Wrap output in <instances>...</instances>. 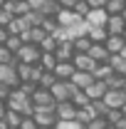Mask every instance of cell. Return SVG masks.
<instances>
[{
  "label": "cell",
  "instance_id": "7c38bea8",
  "mask_svg": "<svg viewBox=\"0 0 126 129\" xmlns=\"http://www.w3.org/2000/svg\"><path fill=\"white\" fill-rule=\"evenodd\" d=\"M106 92H109V89H106V84H104V82H99V80H94L87 89H84V94L89 97V102H99V99H104Z\"/></svg>",
  "mask_w": 126,
  "mask_h": 129
},
{
  "label": "cell",
  "instance_id": "5bb4252c",
  "mask_svg": "<svg viewBox=\"0 0 126 129\" xmlns=\"http://www.w3.org/2000/svg\"><path fill=\"white\" fill-rule=\"evenodd\" d=\"M72 64H74L77 72H92V70L96 67V62L89 57V55H74V57H72Z\"/></svg>",
  "mask_w": 126,
  "mask_h": 129
},
{
  "label": "cell",
  "instance_id": "ffe728a7",
  "mask_svg": "<svg viewBox=\"0 0 126 129\" xmlns=\"http://www.w3.org/2000/svg\"><path fill=\"white\" fill-rule=\"evenodd\" d=\"M37 64H40L42 72H54V67H57V57H54L52 52H42L40 60H37Z\"/></svg>",
  "mask_w": 126,
  "mask_h": 129
},
{
  "label": "cell",
  "instance_id": "44dd1931",
  "mask_svg": "<svg viewBox=\"0 0 126 129\" xmlns=\"http://www.w3.org/2000/svg\"><path fill=\"white\" fill-rule=\"evenodd\" d=\"M5 30H8V35H22V32L27 30V25H25V20L22 17H10V22L5 25Z\"/></svg>",
  "mask_w": 126,
  "mask_h": 129
},
{
  "label": "cell",
  "instance_id": "ee69618b",
  "mask_svg": "<svg viewBox=\"0 0 126 129\" xmlns=\"http://www.w3.org/2000/svg\"><path fill=\"white\" fill-rule=\"evenodd\" d=\"M116 129H126V117H121V122L116 124Z\"/></svg>",
  "mask_w": 126,
  "mask_h": 129
},
{
  "label": "cell",
  "instance_id": "484cf974",
  "mask_svg": "<svg viewBox=\"0 0 126 129\" xmlns=\"http://www.w3.org/2000/svg\"><path fill=\"white\" fill-rule=\"evenodd\" d=\"M3 122L8 124V129H17L20 127V122H22V117L17 112H10V109H5V114H3Z\"/></svg>",
  "mask_w": 126,
  "mask_h": 129
},
{
  "label": "cell",
  "instance_id": "cb8c5ba5",
  "mask_svg": "<svg viewBox=\"0 0 126 129\" xmlns=\"http://www.w3.org/2000/svg\"><path fill=\"white\" fill-rule=\"evenodd\" d=\"M124 10H126L124 0H106V5H104V13L106 15H121Z\"/></svg>",
  "mask_w": 126,
  "mask_h": 129
},
{
  "label": "cell",
  "instance_id": "4316f807",
  "mask_svg": "<svg viewBox=\"0 0 126 129\" xmlns=\"http://www.w3.org/2000/svg\"><path fill=\"white\" fill-rule=\"evenodd\" d=\"M59 10H62V8H59L57 3L47 0V3H45V5L40 8V15H42V17H57V13H59Z\"/></svg>",
  "mask_w": 126,
  "mask_h": 129
},
{
  "label": "cell",
  "instance_id": "7bdbcfd3",
  "mask_svg": "<svg viewBox=\"0 0 126 129\" xmlns=\"http://www.w3.org/2000/svg\"><path fill=\"white\" fill-rule=\"evenodd\" d=\"M5 40H8V30L0 27V45H5Z\"/></svg>",
  "mask_w": 126,
  "mask_h": 129
},
{
  "label": "cell",
  "instance_id": "f35d334b",
  "mask_svg": "<svg viewBox=\"0 0 126 129\" xmlns=\"http://www.w3.org/2000/svg\"><path fill=\"white\" fill-rule=\"evenodd\" d=\"M87 5H89V10H104L106 0H87Z\"/></svg>",
  "mask_w": 126,
  "mask_h": 129
},
{
  "label": "cell",
  "instance_id": "b9f144b4",
  "mask_svg": "<svg viewBox=\"0 0 126 129\" xmlns=\"http://www.w3.org/2000/svg\"><path fill=\"white\" fill-rule=\"evenodd\" d=\"M8 22H10V15H8V13H5V10L0 8V27H5Z\"/></svg>",
  "mask_w": 126,
  "mask_h": 129
},
{
  "label": "cell",
  "instance_id": "11a10c76",
  "mask_svg": "<svg viewBox=\"0 0 126 129\" xmlns=\"http://www.w3.org/2000/svg\"><path fill=\"white\" fill-rule=\"evenodd\" d=\"M124 3H126V0H124Z\"/></svg>",
  "mask_w": 126,
  "mask_h": 129
},
{
  "label": "cell",
  "instance_id": "d4e9b609",
  "mask_svg": "<svg viewBox=\"0 0 126 129\" xmlns=\"http://www.w3.org/2000/svg\"><path fill=\"white\" fill-rule=\"evenodd\" d=\"M54 84H57V77H54L52 72H42L40 80H37V87H40V89H52Z\"/></svg>",
  "mask_w": 126,
  "mask_h": 129
},
{
  "label": "cell",
  "instance_id": "4dcf8cb0",
  "mask_svg": "<svg viewBox=\"0 0 126 129\" xmlns=\"http://www.w3.org/2000/svg\"><path fill=\"white\" fill-rule=\"evenodd\" d=\"M22 20H25L27 30H30V27H40V25H42V15H40V13H35V10H30V13L22 17Z\"/></svg>",
  "mask_w": 126,
  "mask_h": 129
},
{
  "label": "cell",
  "instance_id": "d590c367",
  "mask_svg": "<svg viewBox=\"0 0 126 129\" xmlns=\"http://www.w3.org/2000/svg\"><path fill=\"white\" fill-rule=\"evenodd\" d=\"M17 89H20V92H22V94H27V97H32V94H35V89H37V84H35V82H22V84H20V87H17Z\"/></svg>",
  "mask_w": 126,
  "mask_h": 129
},
{
  "label": "cell",
  "instance_id": "9a60e30c",
  "mask_svg": "<svg viewBox=\"0 0 126 129\" xmlns=\"http://www.w3.org/2000/svg\"><path fill=\"white\" fill-rule=\"evenodd\" d=\"M106 13L104 10H89V15L84 17V22H87V27H104L106 25Z\"/></svg>",
  "mask_w": 126,
  "mask_h": 129
},
{
  "label": "cell",
  "instance_id": "ab89813d",
  "mask_svg": "<svg viewBox=\"0 0 126 129\" xmlns=\"http://www.w3.org/2000/svg\"><path fill=\"white\" fill-rule=\"evenodd\" d=\"M77 3H79V0H57V5H59L62 10H72Z\"/></svg>",
  "mask_w": 126,
  "mask_h": 129
},
{
  "label": "cell",
  "instance_id": "f907efd6",
  "mask_svg": "<svg viewBox=\"0 0 126 129\" xmlns=\"http://www.w3.org/2000/svg\"><path fill=\"white\" fill-rule=\"evenodd\" d=\"M121 17H124V22H126V10H124V13H121Z\"/></svg>",
  "mask_w": 126,
  "mask_h": 129
},
{
  "label": "cell",
  "instance_id": "7a4b0ae2",
  "mask_svg": "<svg viewBox=\"0 0 126 129\" xmlns=\"http://www.w3.org/2000/svg\"><path fill=\"white\" fill-rule=\"evenodd\" d=\"M30 102H32V107L35 109H52L54 112V107H57V102H54V97L49 94V89H35V94L30 97Z\"/></svg>",
  "mask_w": 126,
  "mask_h": 129
},
{
  "label": "cell",
  "instance_id": "d6a6232c",
  "mask_svg": "<svg viewBox=\"0 0 126 129\" xmlns=\"http://www.w3.org/2000/svg\"><path fill=\"white\" fill-rule=\"evenodd\" d=\"M89 109H92V114L94 117H106V112H109V107L99 99V102H89Z\"/></svg>",
  "mask_w": 126,
  "mask_h": 129
},
{
  "label": "cell",
  "instance_id": "60d3db41",
  "mask_svg": "<svg viewBox=\"0 0 126 129\" xmlns=\"http://www.w3.org/2000/svg\"><path fill=\"white\" fill-rule=\"evenodd\" d=\"M10 92H13V89H10L8 84H0V102H5V99L10 97Z\"/></svg>",
  "mask_w": 126,
  "mask_h": 129
},
{
  "label": "cell",
  "instance_id": "ac0fdd59",
  "mask_svg": "<svg viewBox=\"0 0 126 129\" xmlns=\"http://www.w3.org/2000/svg\"><path fill=\"white\" fill-rule=\"evenodd\" d=\"M101 102H104L109 109H121V104L126 102V97L121 94V92H111V89H109V92L104 94V99H101Z\"/></svg>",
  "mask_w": 126,
  "mask_h": 129
},
{
  "label": "cell",
  "instance_id": "6da1fadb",
  "mask_svg": "<svg viewBox=\"0 0 126 129\" xmlns=\"http://www.w3.org/2000/svg\"><path fill=\"white\" fill-rule=\"evenodd\" d=\"M5 109L17 112L20 117H32V114H35V107H32L30 97L22 94L20 89H13V92H10V97L5 99Z\"/></svg>",
  "mask_w": 126,
  "mask_h": 129
},
{
  "label": "cell",
  "instance_id": "74e56055",
  "mask_svg": "<svg viewBox=\"0 0 126 129\" xmlns=\"http://www.w3.org/2000/svg\"><path fill=\"white\" fill-rule=\"evenodd\" d=\"M25 3H27V8H30V10H35V13H40V8H42V5H45L47 0H25Z\"/></svg>",
  "mask_w": 126,
  "mask_h": 129
},
{
  "label": "cell",
  "instance_id": "ba28073f",
  "mask_svg": "<svg viewBox=\"0 0 126 129\" xmlns=\"http://www.w3.org/2000/svg\"><path fill=\"white\" fill-rule=\"evenodd\" d=\"M74 114H77V107L72 102H59L54 107V117L57 122H74Z\"/></svg>",
  "mask_w": 126,
  "mask_h": 129
},
{
  "label": "cell",
  "instance_id": "9c48e42d",
  "mask_svg": "<svg viewBox=\"0 0 126 129\" xmlns=\"http://www.w3.org/2000/svg\"><path fill=\"white\" fill-rule=\"evenodd\" d=\"M54 20H57V25H59V27H64V30H69V27H74V25H82V22H84V20H82V17H77L72 10H59Z\"/></svg>",
  "mask_w": 126,
  "mask_h": 129
},
{
  "label": "cell",
  "instance_id": "277c9868",
  "mask_svg": "<svg viewBox=\"0 0 126 129\" xmlns=\"http://www.w3.org/2000/svg\"><path fill=\"white\" fill-rule=\"evenodd\" d=\"M74 92H77V89L72 87V82H59V80H57V84L49 89V94L54 97V102H57V104H59V102H69Z\"/></svg>",
  "mask_w": 126,
  "mask_h": 129
},
{
  "label": "cell",
  "instance_id": "e0dca14e",
  "mask_svg": "<svg viewBox=\"0 0 126 129\" xmlns=\"http://www.w3.org/2000/svg\"><path fill=\"white\" fill-rule=\"evenodd\" d=\"M124 37H119V35H109L106 37V42H104V47L109 55H121V50H124Z\"/></svg>",
  "mask_w": 126,
  "mask_h": 129
},
{
  "label": "cell",
  "instance_id": "e575fe53",
  "mask_svg": "<svg viewBox=\"0 0 126 129\" xmlns=\"http://www.w3.org/2000/svg\"><path fill=\"white\" fill-rule=\"evenodd\" d=\"M106 127H109V124H106V119H104V117H96V119H92L84 129H106Z\"/></svg>",
  "mask_w": 126,
  "mask_h": 129
},
{
  "label": "cell",
  "instance_id": "7dc6e473",
  "mask_svg": "<svg viewBox=\"0 0 126 129\" xmlns=\"http://www.w3.org/2000/svg\"><path fill=\"white\" fill-rule=\"evenodd\" d=\"M0 129H8V124H5V122H3V119H0Z\"/></svg>",
  "mask_w": 126,
  "mask_h": 129
},
{
  "label": "cell",
  "instance_id": "2e32d148",
  "mask_svg": "<svg viewBox=\"0 0 126 129\" xmlns=\"http://www.w3.org/2000/svg\"><path fill=\"white\" fill-rule=\"evenodd\" d=\"M69 82H72V87H74V89H82V92H84V89L94 82V77H92V72H74Z\"/></svg>",
  "mask_w": 126,
  "mask_h": 129
},
{
  "label": "cell",
  "instance_id": "5b68a950",
  "mask_svg": "<svg viewBox=\"0 0 126 129\" xmlns=\"http://www.w3.org/2000/svg\"><path fill=\"white\" fill-rule=\"evenodd\" d=\"M32 119H35V124L40 129H54L57 127V117H54L52 109H35Z\"/></svg>",
  "mask_w": 126,
  "mask_h": 129
},
{
  "label": "cell",
  "instance_id": "4fadbf2b",
  "mask_svg": "<svg viewBox=\"0 0 126 129\" xmlns=\"http://www.w3.org/2000/svg\"><path fill=\"white\" fill-rule=\"evenodd\" d=\"M74 72H77V70H74V64H72V62H57V67H54L52 75H54L59 82H69Z\"/></svg>",
  "mask_w": 126,
  "mask_h": 129
},
{
  "label": "cell",
  "instance_id": "836d02e7",
  "mask_svg": "<svg viewBox=\"0 0 126 129\" xmlns=\"http://www.w3.org/2000/svg\"><path fill=\"white\" fill-rule=\"evenodd\" d=\"M72 13H74L77 17H82V20H84V17L89 15V5H87V0H79L77 5L72 8Z\"/></svg>",
  "mask_w": 126,
  "mask_h": 129
},
{
  "label": "cell",
  "instance_id": "816d5d0a",
  "mask_svg": "<svg viewBox=\"0 0 126 129\" xmlns=\"http://www.w3.org/2000/svg\"><path fill=\"white\" fill-rule=\"evenodd\" d=\"M5 3H8V0H0V8H3V5H5Z\"/></svg>",
  "mask_w": 126,
  "mask_h": 129
},
{
  "label": "cell",
  "instance_id": "52a82bcc",
  "mask_svg": "<svg viewBox=\"0 0 126 129\" xmlns=\"http://www.w3.org/2000/svg\"><path fill=\"white\" fill-rule=\"evenodd\" d=\"M0 84H8L10 89H17L20 87V80H17L13 64H0Z\"/></svg>",
  "mask_w": 126,
  "mask_h": 129
},
{
  "label": "cell",
  "instance_id": "8992f818",
  "mask_svg": "<svg viewBox=\"0 0 126 129\" xmlns=\"http://www.w3.org/2000/svg\"><path fill=\"white\" fill-rule=\"evenodd\" d=\"M3 10H5L10 17H25L27 13H30V8H27L25 0H8V3L3 5Z\"/></svg>",
  "mask_w": 126,
  "mask_h": 129
},
{
  "label": "cell",
  "instance_id": "8d00e7d4",
  "mask_svg": "<svg viewBox=\"0 0 126 129\" xmlns=\"http://www.w3.org/2000/svg\"><path fill=\"white\" fill-rule=\"evenodd\" d=\"M17 129H40V127L35 124L32 117H22V122H20V127H17Z\"/></svg>",
  "mask_w": 126,
  "mask_h": 129
},
{
  "label": "cell",
  "instance_id": "db71d44e",
  "mask_svg": "<svg viewBox=\"0 0 126 129\" xmlns=\"http://www.w3.org/2000/svg\"><path fill=\"white\" fill-rule=\"evenodd\" d=\"M52 3H57V0H52Z\"/></svg>",
  "mask_w": 126,
  "mask_h": 129
},
{
  "label": "cell",
  "instance_id": "d6986e66",
  "mask_svg": "<svg viewBox=\"0 0 126 129\" xmlns=\"http://www.w3.org/2000/svg\"><path fill=\"white\" fill-rule=\"evenodd\" d=\"M87 37H89V42H92V45H104L109 35H106L104 27H87Z\"/></svg>",
  "mask_w": 126,
  "mask_h": 129
},
{
  "label": "cell",
  "instance_id": "603a6c76",
  "mask_svg": "<svg viewBox=\"0 0 126 129\" xmlns=\"http://www.w3.org/2000/svg\"><path fill=\"white\" fill-rule=\"evenodd\" d=\"M111 75H114V70H111L106 62H101V64H96L94 70H92V77L94 80H99V82H104V80H109Z\"/></svg>",
  "mask_w": 126,
  "mask_h": 129
},
{
  "label": "cell",
  "instance_id": "bcb514c9",
  "mask_svg": "<svg viewBox=\"0 0 126 129\" xmlns=\"http://www.w3.org/2000/svg\"><path fill=\"white\" fill-rule=\"evenodd\" d=\"M121 94L126 97V80H124V84H121Z\"/></svg>",
  "mask_w": 126,
  "mask_h": 129
},
{
  "label": "cell",
  "instance_id": "f6af8a7d",
  "mask_svg": "<svg viewBox=\"0 0 126 129\" xmlns=\"http://www.w3.org/2000/svg\"><path fill=\"white\" fill-rule=\"evenodd\" d=\"M119 112H121V117H126V102L121 104V109H119Z\"/></svg>",
  "mask_w": 126,
  "mask_h": 129
},
{
  "label": "cell",
  "instance_id": "3957f363",
  "mask_svg": "<svg viewBox=\"0 0 126 129\" xmlns=\"http://www.w3.org/2000/svg\"><path fill=\"white\" fill-rule=\"evenodd\" d=\"M40 55H42V52H40V47H37V45H22V47H20V52L15 55V60H17L20 64H37Z\"/></svg>",
  "mask_w": 126,
  "mask_h": 129
},
{
  "label": "cell",
  "instance_id": "f1b7e54d",
  "mask_svg": "<svg viewBox=\"0 0 126 129\" xmlns=\"http://www.w3.org/2000/svg\"><path fill=\"white\" fill-rule=\"evenodd\" d=\"M22 45H25V42H22V40H20L17 35H8V40H5V47L10 50L13 55H17V52H20V47H22Z\"/></svg>",
  "mask_w": 126,
  "mask_h": 129
},
{
  "label": "cell",
  "instance_id": "8fae6325",
  "mask_svg": "<svg viewBox=\"0 0 126 129\" xmlns=\"http://www.w3.org/2000/svg\"><path fill=\"white\" fill-rule=\"evenodd\" d=\"M104 30H106V35H119L121 37V32L126 30V22L121 15H109L106 17V25H104Z\"/></svg>",
  "mask_w": 126,
  "mask_h": 129
},
{
  "label": "cell",
  "instance_id": "f5cc1de1",
  "mask_svg": "<svg viewBox=\"0 0 126 129\" xmlns=\"http://www.w3.org/2000/svg\"><path fill=\"white\" fill-rule=\"evenodd\" d=\"M106 129H116V127H106Z\"/></svg>",
  "mask_w": 126,
  "mask_h": 129
},
{
  "label": "cell",
  "instance_id": "30bf717a",
  "mask_svg": "<svg viewBox=\"0 0 126 129\" xmlns=\"http://www.w3.org/2000/svg\"><path fill=\"white\" fill-rule=\"evenodd\" d=\"M54 57H57V62H72V57H74V47H72V40H62V42H57Z\"/></svg>",
  "mask_w": 126,
  "mask_h": 129
},
{
  "label": "cell",
  "instance_id": "681fc988",
  "mask_svg": "<svg viewBox=\"0 0 126 129\" xmlns=\"http://www.w3.org/2000/svg\"><path fill=\"white\" fill-rule=\"evenodd\" d=\"M121 37H124V42H126V30H124V32H121Z\"/></svg>",
  "mask_w": 126,
  "mask_h": 129
},
{
  "label": "cell",
  "instance_id": "c3c4849f",
  "mask_svg": "<svg viewBox=\"0 0 126 129\" xmlns=\"http://www.w3.org/2000/svg\"><path fill=\"white\" fill-rule=\"evenodd\" d=\"M121 57H124V60H126V45H124V50H121Z\"/></svg>",
  "mask_w": 126,
  "mask_h": 129
},
{
  "label": "cell",
  "instance_id": "7402d4cb",
  "mask_svg": "<svg viewBox=\"0 0 126 129\" xmlns=\"http://www.w3.org/2000/svg\"><path fill=\"white\" fill-rule=\"evenodd\" d=\"M87 55H89L96 64H101V62H106V60H109V52H106V47H104V45H92Z\"/></svg>",
  "mask_w": 126,
  "mask_h": 129
},
{
  "label": "cell",
  "instance_id": "83f0119b",
  "mask_svg": "<svg viewBox=\"0 0 126 129\" xmlns=\"http://www.w3.org/2000/svg\"><path fill=\"white\" fill-rule=\"evenodd\" d=\"M69 102H72V104H74L77 109H84V107H89V97L84 94L82 89H77V92L72 94V99H69Z\"/></svg>",
  "mask_w": 126,
  "mask_h": 129
},
{
  "label": "cell",
  "instance_id": "1f68e13d",
  "mask_svg": "<svg viewBox=\"0 0 126 129\" xmlns=\"http://www.w3.org/2000/svg\"><path fill=\"white\" fill-rule=\"evenodd\" d=\"M37 47H40V52H52V55H54V50H57V40H54L52 35H47Z\"/></svg>",
  "mask_w": 126,
  "mask_h": 129
},
{
  "label": "cell",
  "instance_id": "f546056e",
  "mask_svg": "<svg viewBox=\"0 0 126 129\" xmlns=\"http://www.w3.org/2000/svg\"><path fill=\"white\" fill-rule=\"evenodd\" d=\"M0 64H13V67H17L15 55H13L10 50L5 47V45H0Z\"/></svg>",
  "mask_w": 126,
  "mask_h": 129
}]
</instances>
